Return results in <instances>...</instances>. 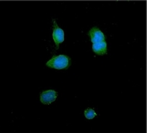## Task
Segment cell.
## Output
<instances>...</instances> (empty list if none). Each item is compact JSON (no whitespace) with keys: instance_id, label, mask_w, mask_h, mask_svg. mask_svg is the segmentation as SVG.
Here are the masks:
<instances>
[{"instance_id":"obj_2","label":"cell","mask_w":147,"mask_h":133,"mask_svg":"<svg viewBox=\"0 0 147 133\" xmlns=\"http://www.w3.org/2000/svg\"><path fill=\"white\" fill-rule=\"evenodd\" d=\"M53 38L55 43H56L57 49H58L59 44L62 43V42L64 41V32L57 26V23H56V21H55L54 19H53Z\"/></svg>"},{"instance_id":"obj_3","label":"cell","mask_w":147,"mask_h":133,"mask_svg":"<svg viewBox=\"0 0 147 133\" xmlns=\"http://www.w3.org/2000/svg\"><path fill=\"white\" fill-rule=\"evenodd\" d=\"M57 97V92L53 90H47L42 92L40 95V101L45 105H49L56 100Z\"/></svg>"},{"instance_id":"obj_1","label":"cell","mask_w":147,"mask_h":133,"mask_svg":"<svg viewBox=\"0 0 147 133\" xmlns=\"http://www.w3.org/2000/svg\"><path fill=\"white\" fill-rule=\"evenodd\" d=\"M71 65V58L66 55L53 56L47 63V67L55 69H67Z\"/></svg>"},{"instance_id":"obj_5","label":"cell","mask_w":147,"mask_h":133,"mask_svg":"<svg viewBox=\"0 0 147 133\" xmlns=\"http://www.w3.org/2000/svg\"><path fill=\"white\" fill-rule=\"evenodd\" d=\"M92 50L97 55H104L107 53V45L105 41L95 43L92 45Z\"/></svg>"},{"instance_id":"obj_6","label":"cell","mask_w":147,"mask_h":133,"mask_svg":"<svg viewBox=\"0 0 147 133\" xmlns=\"http://www.w3.org/2000/svg\"><path fill=\"white\" fill-rule=\"evenodd\" d=\"M84 114H85V117L86 119H93L95 117L97 116V114L96 113V111L93 109L91 108H88V109H86L84 111Z\"/></svg>"},{"instance_id":"obj_4","label":"cell","mask_w":147,"mask_h":133,"mask_svg":"<svg viewBox=\"0 0 147 133\" xmlns=\"http://www.w3.org/2000/svg\"><path fill=\"white\" fill-rule=\"evenodd\" d=\"M88 34L91 37V40H92L93 44L101 43V42H103L105 40V36H104L103 32L98 28H96V27L92 28L89 31Z\"/></svg>"}]
</instances>
